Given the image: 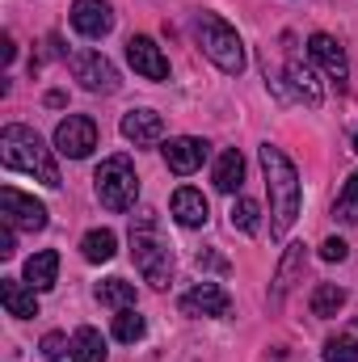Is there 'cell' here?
Returning <instances> with one entry per match:
<instances>
[{
	"label": "cell",
	"mask_w": 358,
	"mask_h": 362,
	"mask_svg": "<svg viewBox=\"0 0 358 362\" xmlns=\"http://www.w3.org/2000/svg\"><path fill=\"white\" fill-rule=\"evenodd\" d=\"M262 173H266V189H270V232L282 240L295 219H299V202H304V189H299V173L295 165L287 160L282 148L274 144H262Z\"/></svg>",
	"instance_id": "6da1fadb"
},
{
	"label": "cell",
	"mask_w": 358,
	"mask_h": 362,
	"mask_svg": "<svg viewBox=\"0 0 358 362\" xmlns=\"http://www.w3.org/2000/svg\"><path fill=\"white\" fill-rule=\"evenodd\" d=\"M0 165L4 169H17V173H30V177H38L42 185H51V189L64 185L59 165L51 160V148L30 127H17V122L0 131Z\"/></svg>",
	"instance_id": "7a4b0ae2"
},
{
	"label": "cell",
	"mask_w": 358,
	"mask_h": 362,
	"mask_svg": "<svg viewBox=\"0 0 358 362\" xmlns=\"http://www.w3.org/2000/svg\"><path fill=\"white\" fill-rule=\"evenodd\" d=\"M131 257H135V270L144 274L148 286L165 291L173 282V249L156 236V215L152 211L131 219Z\"/></svg>",
	"instance_id": "3957f363"
},
{
	"label": "cell",
	"mask_w": 358,
	"mask_h": 362,
	"mask_svg": "<svg viewBox=\"0 0 358 362\" xmlns=\"http://www.w3.org/2000/svg\"><path fill=\"white\" fill-rule=\"evenodd\" d=\"M194 34H198V47L207 51V59L219 72H228V76L245 72V42L219 13H198L194 17Z\"/></svg>",
	"instance_id": "277c9868"
},
{
	"label": "cell",
	"mask_w": 358,
	"mask_h": 362,
	"mask_svg": "<svg viewBox=\"0 0 358 362\" xmlns=\"http://www.w3.org/2000/svg\"><path fill=\"white\" fill-rule=\"evenodd\" d=\"M93 181H97V198L105 211H131L139 198V177H135V165L127 156H105Z\"/></svg>",
	"instance_id": "5b68a950"
},
{
	"label": "cell",
	"mask_w": 358,
	"mask_h": 362,
	"mask_svg": "<svg viewBox=\"0 0 358 362\" xmlns=\"http://www.w3.org/2000/svg\"><path fill=\"white\" fill-rule=\"evenodd\" d=\"M0 219H4L13 232H42V228H47V206L34 202L30 194L4 185V189H0Z\"/></svg>",
	"instance_id": "8992f818"
},
{
	"label": "cell",
	"mask_w": 358,
	"mask_h": 362,
	"mask_svg": "<svg viewBox=\"0 0 358 362\" xmlns=\"http://www.w3.org/2000/svg\"><path fill=\"white\" fill-rule=\"evenodd\" d=\"M93 148H97V122L89 114H68L59 127H55V152L68 156V160H85Z\"/></svg>",
	"instance_id": "52a82bcc"
},
{
	"label": "cell",
	"mask_w": 358,
	"mask_h": 362,
	"mask_svg": "<svg viewBox=\"0 0 358 362\" xmlns=\"http://www.w3.org/2000/svg\"><path fill=\"white\" fill-rule=\"evenodd\" d=\"M72 76L89 93H114L118 89V68L101 51H76L72 55Z\"/></svg>",
	"instance_id": "ba28073f"
},
{
	"label": "cell",
	"mask_w": 358,
	"mask_h": 362,
	"mask_svg": "<svg viewBox=\"0 0 358 362\" xmlns=\"http://www.w3.org/2000/svg\"><path fill=\"white\" fill-rule=\"evenodd\" d=\"M72 30L85 38H105L114 30L110 0H72Z\"/></svg>",
	"instance_id": "9c48e42d"
},
{
	"label": "cell",
	"mask_w": 358,
	"mask_h": 362,
	"mask_svg": "<svg viewBox=\"0 0 358 362\" xmlns=\"http://www.w3.org/2000/svg\"><path fill=\"white\" fill-rule=\"evenodd\" d=\"M161 152H165V165H169L178 177H190L194 169H202L211 144H207V139H194V135H178V139H169Z\"/></svg>",
	"instance_id": "30bf717a"
},
{
	"label": "cell",
	"mask_w": 358,
	"mask_h": 362,
	"mask_svg": "<svg viewBox=\"0 0 358 362\" xmlns=\"http://www.w3.org/2000/svg\"><path fill=\"white\" fill-rule=\"evenodd\" d=\"M181 312L185 316H228L232 312V299L219 282H198L194 291L181 295Z\"/></svg>",
	"instance_id": "8fae6325"
},
{
	"label": "cell",
	"mask_w": 358,
	"mask_h": 362,
	"mask_svg": "<svg viewBox=\"0 0 358 362\" xmlns=\"http://www.w3.org/2000/svg\"><path fill=\"white\" fill-rule=\"evenodd\" d=\"M127 59H131V68H135L139 76H148V81H165V76H169V59H165V51H161L148 34H135V38L127 42Z\"/></svg>",
	"instance_id": "7c38bea8"
},
{
	"label": "cell",
	"mask_w": 358,
	"mask_h": 362,
	"mask_svg": "<svg viewBox=\"0 0 358 362\" xmlns=\"http://www.w3.org/2000/svg\"><path fill=\"white\" fill-rule=\"evenodd\" d=\"M308 55L337 81V85H346V76H350V59H346V51H342V42L333 38V34H312L308 38Z\"/></svg>",
	"instance_id": "4fadbf2b"
},
{
	"label": "cell",
	"mask_w": 358,
	"mask_h": 362,
	"mask_svg": "<svg viewBox=\"0 0 358 362\" xmlns=\"http://www.w3.org/2000/svg\"><path fill=\"white\" fill-rule=\"evenodd\" d=\"M161 135H165V118H161L156 110H131V114H122V139H127V144L148 148V144H156Z\"/></svg>",
	"instance_id": "5bb4252c"
},
{
	"label": "cell",
	"mask_w": 358,
	"mask_h": 362,
	"mask_svg": "<svg viewBox=\"0 0 358 362\" xmlns=\"http://www.w3.org/2000/svg\"><path fill=\"white\" fill-rule=\"evenodd\" d=\"M0 303H4V312H8V316H17V320L38 316V291H34L30 282L0 278Z\"/></svg>",
	"instance_id": "9a60e30c"
},
{
	"label": "cell",
	"mask_w": 358,
	"mask_h": 362,
	"mask_svg": "<svg viewBox=\"0 0 358 362\" xmlns=\"http://www.w3.org/2000/svg\"><path fill=\"white\" fill-rule=\"evenodd\" d=\"M173 219H178L181 228H202V223L211 219V206H207L202 189L181 185L178 194H173Z\"/></svg>",
	"instance_id": "2e32d148"
},
{
	"label": "cell",
	"mask_w": 358,
	"mask_h": 362,
	"mask_svg": "<svg viewBox=\"0 0 358 362\" xmlns=\"http://www.w3.org/2000/svg\"><path fill=\"white\" fill-rule=\"evenodd\" d=\"M211 181H215V189H219V194H236V189H241V181H245V156H241L236 148L219 152Z\"/></svg>",
	"instance_id": "e0dca14e"
},
{
	"label": "cell",
	"mask_w": 358,
	"mask_h": 362,
	"mask_svg": "<svg viewBox=\"0 0 358 362\" xmlns=\"http://www.w3.org/2000/svg\"><path fill=\"white\" fill-rule=\"evenodd\" d=\"M55 274H59V253L55 249H38L30 262H25V282L34 291H51L55 286Z\"/></svg>",
	"instance_id": "ac0fdd59"
},
{
	"label": "cell",
	"mask_w": 358,
	"mask_h": 362,
	"mask_svg": "<svg viewBox=\"0 0 358 362\" xmlns=\"http://www.w3.org/2000/svg\"><path fill=\"white\" fill-rule=\"evenodd\" d=\"M287 81H291V89L299 93V97H304L312 110L325 101V89L316 85V72H312L308 64H299V59H287Z\"/></svg>",
	"instance_id": "d6986e66"
},
{
	"label": "cell",
	"mask_w": 358,
	"mask_h": 362,
	"mask_svg": "<svg viewBox=\"0 0 358 362\" xmlns=\"http://www.w3.org/2000/svg\"><path fill=\"white\" fill-rule=\"evenodd\" d=\"M308 303H312V316H321V320H333V316L346 308V291H342L337 282H316Z\"/></svg>",
	"instance_id": "ffe728a7"
},
{
	"label": "cell",
	"mask_w": 358,
	"mask_h": 362,
	"mask_svg": "<svg viewBox=\"0 0 358 362\" xmlns=\"http://www.w3.org/2000/svg\"><path fill=\"white\" fill-rule=\"evenodd\" d=\"M81 253H85V262L101 266V262H110L118 253V236L110 228H93V232H85V240H81Z\"/></svg>",
	"instance_id": "44dd1931"
},
{
	"label": "cell",
	"mask_w": 358,
	"mask_h": 362,
	"mask_svg": "<svg viewBox=\"0 0 358 362\" xmlns=\"http://www.w3.org/2000/svg\"><path fill=\"white\" fill-rule=\"evenodd\" d=\"M97 299H101L105 308H114V312H127V308H135V282H127V278H105V282L97 286Z\"/></svg>",
	"instance_id": "7402d4cb"
},
{
	"label": "cell",
	"mask_w": 358,
	"mask_h": 362,
	"mask_svg": "<svg viewBox=\"0 0 358 362\" xmlns=\"http://www.w3.org/2000/svg\"><path fill=\"white\" fill-rule=\"evenodd\" d=\"M72 362H105V341L97 329H76L72 333Z\"/></svg>",
	"instance_id": "603a6c76"
},
{
	"label": "cell",
	"mask_w": 358,
	"mask_h": 362,
	"mask_svg": "<svg viewBox=\"0 0 358 362\" xmlns=\"http://www.w3.org/2000/svg\"><path fill=\"white\" fill-rule=\"evenodd\" d=\"M232 228H241L245 236H253V232L262 228V206H258L253 198H236V202H232Z\"/></svg>",
	"instance_id": "cb8c5ba5"
},
{
	"label": "cell",
	"mask_w": 358,
	"mask_h": 362,
	"mask_svg": "<svg viewBox=\"0 0 358 362\" xmlns=\"http://www.w3.org/2000/svg\"><path fill=\"white\" fill-rule=\"evenodd\" d=\"M114 337H118V341H127V346H135V341L144 337V316H139L135 308L114 312Z\"/></svg>",
	"instance_id": "d4e9b609"
},
{
	"label": "cell",
	"mask_w": 358,
	"mask_h": 362,
	"mask_svg": "<svg viewBox=\"0 0 358 362\" xmlns=\"http://www.w3.org/2000/svg\"><path fill=\"white\" fill-rule=\"evenodd\" d=\"M325 362H358V337L354 333H337L325 341Z\"/></svg>",
	"instance_id": "484cf974"
},
{
	"label": "cell",
	"mask_w": 358,
	"mask_h": 362,
	"mask_svg": "<svg viewBox=\"0 0 358 362\" xmlns=\"http://www.w3.org/2000/svg\"><path fill=\"white\" fill-rule=\"evenodd\" d=\"M333 215L342 219V223H358V173L346 177L342 185V198H337V206H333Z\"/></svg>",
	"instance_id": "4316f807"
},
{
	"label": "cell",
	"mask_w": 358,
	"mask_h": 362,
	"mask_svg": "<svg viewBox=\"0 0 358 362\" xmlns=\"http://www.w3.org/2000/svg\"><path fill=\"white\" fill-rule=\"evenodd\" d=\"M299 266H304V245H291V253L282 257V266H278V282H274V303L282 299V291L291 286V278L299 274Z\"/></svg>",
	"instance_id": "83f0119b"
},
{
	"label": "cell",
	"mask_w": 358,
	"mask_h": 362,
	"mask_svg": "<svg viewBox=\"0 0 358 362\" xmlns=\"http://www.w3.org/2000/svg\"><path fill=\"white\" fill-rule=\"evenodd\" d=\"M42 358L47 362L72 358V341H68L64 333H47V337H42Z\"/></svg>",
	"instance_id": "f1b7e54d"
},
{
	"label": "cell",
	"mask_w": 358,
	"mask_h": 362,
	"mask_svg": "<svg viewBox=\"0 0 358 362\" xmlns=\"http://www.w3.org/2000/svg\"><path fill=\"white\" fill-rule=\"evenodd\" d=\"M321 257H325V262H346V257H350V245H346L342 236H329V240L321 245Z\"/></svg>",
	"instance_id": "f546056e"
},
{
	"label": "cell",
	"mask_w": 358,
	"mask_h": 362,
	"mask_svg": "<svg viewBox=\"0 0 358 362\" xmlns=\"http://www.w3.org/2000/svg\"><path fill=\"white\" fill-rule=\"evenodd\" d=\"M13 253H17V249H13V228L4 223V228H0V257H13Z\"/></svg>",
	"instance_id": "4dcf8cb0"
},
{
	"label": "cell",
	"mask_w": 358,
	"mask_h": 362,
	"mask_svg": "<svg viewBox=\"0 0 358 362\" xmlns=\"http://www.w3.org/2000/svg\"><path fill=\"white\" fill-rule=\"evenodd\" d=\"M13 55H17V51H13V38L4 34V38H0V59H4V64H13Z\"/></svg>",
	"instance_id": "1f68e13d"
},
{
	"label": "cell",
	"mask_w": 358,
	"mask_h": 362,
	"mask_svg": "<svg viewBox=\"0 0 358 362\" xmlns=\"http://www.w3.org/2000/svg\"><path fill=\"white\" fill-rule=\"evenodd\" d=\"M354 152H358V135H354Z\"/></svg>",
	"instance_id": "d6a6232c"
}]
</instances>
